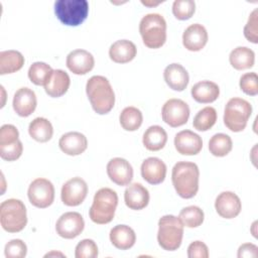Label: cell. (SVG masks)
<instances>
[{
    "instance_id": "obj_1",
    "label": "cell",
    "mask_w": 258,
    "mask_h": 258,
    "mask_svg": "<svg viewBox=\"0 0 258 258\" xmlns=\"http://www.w3.org/2000/svg\"><path fill=\"white\" fill-rule=\"evenodd\" d=\"M86 93L96 113L104 115L113 109L115 93L107 78L103 76L91 77L86 85Z\"/></svg>"
},
{
    "instance_id": "obj_2",
    "label": "cell",
    "mask_w": 258,
    "mask_h": 258,
    "mask_svg": "<svg viewBox=\"0 0 258 258\" xmlns=\"http://www.w3.org/2000/svg\"><path fill=\"white\" fill-rule=\"evenodd\" d=\"M200 170L196 163L178 161L171 172V180L176 194L182 199L194 198L199 190Z\"/></svg>"
},
{
    "instance_id": "obj_3",
    "label": "cell",
    "mask_w": 258,
    "mask_h": 258,
    "mask_svg": "<svg viewBox=\"0 0 258 258\" xmlns=\"http://www.w3.org/2000/svg\"><path fill=\"white\" fill-rule=\"evenodd\" d=\"M118 205V196L115 190L109 187L100 188L94 196L93 204L89 211L90 219L99 225L110 223Z\"/></svg>"
},
{
    "instance_id": "obj_4",
    "label": "cell",
    "mask_w": 258,
    "mask_h": 258,
    "mask_svg": "<svg viewBox=\"0 0 258 258\" xmlns=\"http://www.w3.org/2000/svg\"><path fill=\"white\" fill-rule=\"evenodd\" d=\"M139 32L148 48H159L166 41V21L158 13H148L140 20Z\"/></svg>"
},
{
    "instance_id": "obj_5",
    "label": "cell",
    "mask_w": 258,
    "mask_h": 258,
    "mask_svg": "<svg viewBox=\"0 0 258 258\" xmlns=\"http://www.w3.org/2000/svg\"><path fill=\"white\" fill-rule=\"evenodd\" d=\"M183 225L179 218L173 215H165L158 221L157 242L166 251L177 250L182 242Z\"/></svg>"
},
{
    "instance_id": "obj_6",
    "label": "cell",
    "mask_w": 258,
    "mask_h": 258,
    "mask_svg": "<svg viewBox=\"0 0 258 258\" xmlns=\"http://www.w3.org/2000/svg\"><path fill=\"white\" fill-rule=\"evenodd\" d=\"M0 223L9 233L22 231L27 224V214L24 204L17 199H9L0 205Z\"/></svg>"
},
{
    "instance_id": "obj_7",
    "label": "cell",
    "mask_w": 258,
    "mask_h": 258,
    "mask_svg": "<svg viewBox=\"0 0 258 258\" xmlns=\"http://www.w3.org/2000/svg\"><path fill=\"white\" fill-rule=\"evenodd\" d=\"M54 13L62 24L78 26L88 16L89 2L87 0H57L54 2Z\"/></svg>"
},
{
    "instance_id": "obj_8",
    "label": "cell",
    "mask_w": 258,
    "mask_h": 258,
    "mask_svg": "<svg viewBox=\"0 0 258 258\" xmlns=\"http://www.w3.org/2000/svg\"><path fill=\"white\" fill-rule=\"evenodd\" d=\"M252 114L251 104L241 98H232L228 101L224 111V124L233 132H241Z\"/></svg>"
},
{
    "instance_id": "obj_9",
    "label": "cell",
    "mask_w": 258,
    "mask_h": 258,
    "mask_svg": "<svg viewBox=\"0 0 258 258\" xmlns=\"http://www.w3.org/2000/svg\"><path fill=\"white\" fill-rule=\"evenodd\" d=\"M27 196L31 205L39 209H45L53 203V184L46 178H35L28 186Z\"/></svg>"
},
{
    "instance_id": "obj_10",
    "label": "cell",
    "mask_w": 258,
    "mask_h": 258,
    "mask_svg": "<svg viewBox=\"0 0 258 258\" xmlns=\"http://www.w3.org/2000/svg\"><path fill=\"white\" fill-rule=\"evenodd\" d=\"M162 120L170 127L184 125L189 118V107L180 99L167 100L161 110Z\"/></svg>"
},
{
    "instance_id": "obj_11",
    "label": "cell",
    "mask_w": 258,
    "mask_h": 258,
    "mask_svg": "<svg viewBox=\"0 0 258 258\" xmlns=\"http://www.w3.org/2000/svg\"><path fill=\"white\" fill-rule=\"evenodd\" d=\"M88 194L87 182L79 176L73 177L63 183L60 191L61 202L68 207L81 205Z\"/></svg>"
},
{
    "instance_id": "obj_12",
    "label": "cell",
    "mask_w": 258,
    "mask_h": 258,
    "mask_svg": "<svg viewBox=\"0 0 258 258\" xmlns=\"http://www.w3.org/2000/svg\"><path fill=\"white\" fill-rule=\"evenodd\" d=\"M85 228V221L80 213L68 212L62 214L55 224L57 235L64 239L78 237Z\"/></svg>"
},
{
    "instance_id": "obj_13",
    "label": "cell",
    "mask_w": 258,
    "mask_h": 258,
    "mask_svg": "<svg viewBox=\"0 0 258 258\" xmlns=\"http://www.w3.org/2000/svg\"><path fill=\"white\" fill-rule=\"evenodd\" d=\"M107 174L114 183L128 185L133 178V168L126 159L115 157L107 164Z\"/></svg>"
},
{
    "instance_id": "obj_14",
    "label": "cell",
    "mask_w": 258,
    "mask_h": 258,
    "mask_svg": "<svg viewBox=\"0 0 258 258\" xmlns=\"http://www.w3.org/2000/svg\"><path fill=\"white\" fill-rule=\"evenodd\" d=\"M215 209L224 219L236 218L242 210L241 200L233 191H223L215 201Z\"/></svg>"
},
{
    "instance_id": "obj_15",
    "label": "cell",
    "mask_w": 258,
    "mask_h": 258,
    "mask_svg": "<svg viewBox=\"0 0 258 258\" xmlns=\"http://www.w3.org/2000/svg\"><path fill=\"white\" fill-rule=\"evenodd\" d=\"M174 147L182 155H196L203 148V140L199 134L190 130H182L174 137Z\"/></svg>"
},
{
    "instance_id": "obj_16",
    "label": "cell",
    "mask_w": 258,
    "mask_h": 258,
    "mask_svg": "<svg viewBox=\"0 0 258 258\" xmlns=\"http://www.w3.org/2000/svg\"><path fill=\"white\" fill-rule=\"evenodd\" d=\"M68 69L75 75H86L95 66V59L91 52L86 49H75L71 51L66 60Z\"/></svg>"
},
{
    "instance_id": "obj_17",
    "label": "cell",
    "mask_w": 258,
    "mask_h": 258,
    "mask_svg": "<svg viewBox=\"0 0 258 258\" xmlns=\"http://www.w3.org/2000/svg\"><path fill=\"white\" fill-rule=\"evenodd\" d=\"M209 39L207 29L200 23H194L185 28L182 34V44L190 51H199L205 47Z\"/></svg>"
},
{
    "instance_id": "obj_18",
    "label": "cell",
    "mask_w": 258,
    "mask_h": 258,
    "mask_svg": "<svg viewBox=\"0 0 258 258\" xmlns=\"http://www.w3.org/2000/svg\"><path fill=\"white\" fill-rule=\"evenodd\" d=\"M13 109L20 117H28L31 115L37 105L35 93L29 88H20L13 97Z\"/></svg>"
},
{
    "instance_id": "obj_19",
    "label": "cell",
    "mask_w": 258,
    "mask_h": 258,
    "mask_svg": "<svg viewBox=\"0 0 258 258\" xmlns=\"http://www.w3.org/2000/svg\"><path fill=\"white\" fill-rule=\"evenodd\" d=\"M141 175L150 184L161 183L166 176V165L157 157H148L141 164Z\"/></svg>"
},
{
    "instance_id": "obj_20",
    "label": "cell",
    "mask_w": 258,
    "mask_h": 258,
    "mask_svg": "<svg viewBox=\"0 0 258 258\" xmlns=\"http://www.w3.org/2000/svg\"><path fill=\"white\" fill-rule=\"evenodd\" d=\"M163 78L167 86L174 91H183L189 82L187 71L179 63L168 64L163 72Z\"/></svg>"
},
{
    "instance_id": "obj_21",
    "label": "cell",
    "mask_w": 258,
    "mask_h": 258,
    "mask_svg": "<svg viewBox=\"0 0 258 258\" xmlns=\"http://www.w3.org/2000/svg\"><path fill=\"white\" fill-rule=\"evenodd\" d=\"M60 150L72 156L82 154L88 147L87 137L81 132H68L63 134L58 141Z\"/></svg>"
},
{
    "instance_id": "obj_22",
    "label": "cell",
    "mask_w": 258,
    "mask_h": 258,
    "mask_svg": "<svg viewBox=\"0 0 258 258\" xmlns=\"http://www.w3.org/2000/svg\"><path fill=\"white\" fill-rule=\"evenodd\" d=\"M126 206L135 211L144 209L149 203V192L141 183L134 182L129 184L124 192Z\"/></svg>"
},
{
    "instance_id": "obj_23",
    "label": "cell",
    "mask_w": 258,
    "mask_h": 258,
    "mask_svg": "<svg viewBox=\"0 0 258 258\" xmlns=\"http://www.w3.org/2000/svg\"><path fill=\"white\" fill-rule=\"evenodd\" d=\"M70 85L71 79L68 73L62 70H53L49 80L44 86V91L49 97L58 98L67 93Z\"/></svg>"
},
{
    "instance_id": "obj_24",
    "label": "cell",
    "mask_w": 258,
    "mask_h": 258,
    "mask_svg": "<svg viewBox=\"0 0 258 258\" xmlns=\"http://www.w3.org/2000/svg\"><path fill=\"white\" fill-rule=\"evenodd\" d=\"M137 53L136 45L127 39L115 41L109 48L110 58L117 63H126L131 61Z\"/></svg>"
},
{
    "instance_id": "obj_25",
    "label": "cell",
    "mask_w": 258,
    "mask_h": 258,
    "mask_svg": "<svg viewBox=\"0 0 258 258\" xmlns=\"http://www.w3.org/2000/svg\"><path fill=\"white\" fill-rule=\"evenodd\" d=\"M190 94L194 100L198 103L209 104L218 99L220 88L212 81H201L192 86Z\"/></svg>"
},
{
    "instance_id": "obj_26",
    "label": "cell",
    "mask_w": 258,
    "mask_h": 258,
    "mask_svg": "<svg viewBox=\"0 0 258 258\" xmlns=\"http://www.w3.org/2000/svg\"><path fill=\"white\" fill-rule=\"evenodd\" d=\"M111 243L120 250H127L134 246L136 234L132 228L127 225H117L110 231Z\"/></svg>"
},
{
    "instance_id": "obj_27",
    "label": "cell",
    "mask_w": 258,
    "mask_h": 258,
    "mask_svg": "<svg viewBox=\"0 0 258 258\" xmlns=\"http://www.w3.org/2000/svg\"><path fill=\"white\" fill-rule=\"evenodd\" d=\"M167 141L166 131L158 125L150 126L143 134L142 142L146 149L150 151H158L162 149Z\"/></svg>"
},
{
    "instance_id": "obj_28",
    "label": "cell",
    "mask_w": 258,
    "mask_h": 258,
    "mask_svg": "<svg viewBox=\"0 0 258 258\" xmlns=\"http://www.w3.org/2000/svg\"><path fill=\"white\" fill-rule=\"evenodd\" d=\"M229 60L235 70H247L254 66L255 53L247 46H238L231 51Z\"/></svg>"
},
{
    "instance_id": "obj_29",
    "label": "cell",
    "mask_w": 258,
    "mask_h": 258,
    "mask_svg": "<svg viewBox=\"0 0 258 258\" xmlns=\"http://www.w3.org/2000/svg\"><path fill=\"white\" fill-rule=\"evenodd\" d=\"M24 64V56L21 52L13 49L0 52V75L13 74Z\"/></svg>"
},
{
    "instance_id": "obj_30",
    "label": "cell",
    "mask_w": 258,
    "mask_h": 258,
    "mask_svg": "<svg viewBox=\"0 0 258 258\" xmlns=\"http://www.w3.org/2000/svg\"><path fill=\"white\" fill-rule=\"evenodd\" d=\"M28 133L30 137L37 142H47L52 137L53 128L46 118L37 117L30 122Z\"/></svg>"
},
{
    "instance_id": "obj_31",
    "label": "cell",
    "mask_w": 258,
    "mask_h": 258,
    "mask_svg": "<svg viewBox=\"0 0 258 258\" xmlns=\"http://www.w3.org/2000/svg\"><path fill=\"white\" fill-rule=\"evenodd\" d=\"M120 124L122 128L126 131H135L137 130L143 121L142 113L136 107H126L122 110L119 117Z\"/></svg>"
},
{
    "instance_id": "obj_32",
    "label": "cell",
    "mask_w": 258,
    "mask_h": 258,
    "mask_svg": "<svg viewBox=\"0 0 258 258\" xmlns=\"http://www.w3.org/2000/svg\"><path fill=\"white\" fill-rule=\"evenodd\" d=\"M233 148V142L229 135L224 133H217L209 141L210 152L217 157L226 156L231 152Z\"/></svg>"
},
{
    "instance_id": "obj_33",
    "label": "cell",
    "mask_w": 258,
    "mask_h": 258,
    "mask_svg": "<svg viewBox=\"0 0 258 258\" xmlns=\"http://www.w3.org/2000/svg\"><path fill=\"white\" fill-rule=\"evenodd\" d=\"M217 121V111L213 107H205L200 110L194 118L192 126L198 131L210 130Z\"/></svg>"
},
{
    "instance_id": "obj_34",
    "label": "cell",
    "mask_w": 258,
    "mask_h": 258,
    "mask_svg": "<svg viewBox=\"0 0 258 258\" xmlns=\"http://www.w3.org/2000/svg\"><path fill=\"white\" fill-rule=\"evenodd\" d=\"M52 72L53 70L47 63L43 61H35L29 67L28 78L34 85L44 87Z\"/></svg>"
},
{
    "instance_id": "obj_35",
    "label": "cell",
    "mask_w": 258,
    "mask_h": 258,
    "mask_svg": "<svg viewBox=\"0 0 258 258\" xmlns=\"http://www.w3.org/2000/svg\"><path fill=\"white\" fill-rule=\"evenodd\" d=\"M178 218L183 227L197 228L203 224L205 214L201 208L197 206H188L179 212Z\"/></svg>"
},
{
    "instance_id": "obj_36",
    "label": "cell",
    "mask_w": 258,
    "mask_h": 258,
    "mask_svg": "<svg viewBox=\"0 0 258 258\" xmlns=\"http://www.w3.org/2000/svg\"><path fill=\"white\" fill-rule=\"evenodd\" d=\"M196 11V3L192 0H175L172 4V13L179 20L189 19Z\"/></svg>"
},
{
    "instance_id": "obj_37",
    "label": "cell",
    "mask_w": 258,
    "mask_h": 258,
    "mask_svg": "<svg viewBox=\"0 0 258 258\" xmlns=\"http://www.w3.org/2000/svg\"><path fill=\"white\" fill-rule=\"evenodd\" d=\"M98 253V246L92 239L80 241L75 250L76 258H96Z\"/></svg>"
},
{
    "instance_id": "obj_38",
    "label": "cell",
    "mask_w": 258,
    "mask_h": 258,
    "mask_svg": "<svg viewBox=\"0 0 258 258\" xmlns=\"http://www.w3.org/2000/svg\"><path fill=\"white\" fill-rule=\"evenodd\" d=\"M240 89L249 96H256L258 94V77L257 74L246 73L240 78Z\"/></svg>"
},
{
    "instance_id": "obj_39",
    "label": "cell",
    "mask_w": 258,
    "mask_h": 258,
    "mask_svg": "<svg viewBox=\"0 0 258 258\" xmlns=\"http://www.w3.org/2000/svg\"><path fill=\"white\" fill-rule=\"evenodd\" d=\"M27 246L20 239H13L5 245L4 254L6 258H23L26 256Z\"/></svg>"
},
{
    "instance_id": "obj_40",
    "label": "cell",
    "mask_w": 258,
    "mask_h": 258,
    "mask_svg": "<svg viewBox=\"0 0 258 258\" xmlns=\"http://www.w3.org/2000/svg\"><path fill=\"white\" fill-rule=\"evenodd\" d=\"M244 36L252 43H258V9H254L244 26Z\"/></svg>"
},
{
    "instance_id": "obj_41",
    "label": "cell",
    "mask_w": 258,
    "mask_h": 258,
    "mask_svg": "<svg viewBox=\"0 0 258 258\" xmlns=\"http://www.w3.org/2000/svg\"><path fill=\"white\" fill-rule=\"evenodd\" d=\"M22 151L23 145L19 139L11 144L0 146V156L2 159L7 161H14L18 159L21 156Z\"/></svg>"
},
{
    "instance_id": "obj_42",
    "label": "cell",
    "mask_w": 258,
    "mask_h": 258,
    "mask_svg": "<svg viewBox=\"0 0 258 258\" xmlns=\"http://www.w3.org/2000/svg\"><path fill=\"white\" fill-rule=\"evenodd\" d=\"M18 137H19V132L14 125L5 124V125L1 126V128H0V146L11 144V143L17 141L19 139Z\"/></svg>"
},
{
    "instance_id": "obj_43",
    "label": "cell",
    "mask_w": 258,
    "mask_h": 258,
    "mask_svg": "<svg viewBox=\"0 0 258 258\" xmlns=\"http://www.w3.org/2000/svg\"><path fill=\"white\" fill-rule=\"evenodd\" d=\"M188 258H208L209 248L202 241H194L187 247Z\"/></svg>"
},
{
    "instance_id": "obj_44",
    "label": "cell",
    "mask_w": 258,
    "mask_h": 258,
    "mask_svg": "<svg viewBox=\"0 0 258 258\" xmlns=\"http://www.w3.org/2000/svg\"><path fill=\"white\" fill-rule=\"evenodd\" d=\"M238 258H256L258 257V247L252 243L242 244L237 253Z\"/></svg>"
},
{
    "instance_id": "obj_45",
    "label": "cell",
    "mask_w": 258,
    "mask_h": 258,
    "mask_svg": "<svg viewBox=\"0 0 258 258\" xmlns=\"http://www.w3.org/2000/svg\"><path fill=\"white\" fill-rule=\"evenodd\" d=\"M66 257L64 254H62L61 252H56V251H51V252H48L44 255V257Z\"/></svg>"
},
{
    "instance_id": "obj_46",
    "label": "cell",
    "mask_w": 258,
    "mask_h": 258,
    "mask_svg": "<svg viewBox=\"0 0 258 258\" xmlns=\"http://www.w3.org/2000/svg\"><path fill=\"white\" fill-rule=\"evenodd\" d=\"M162 1H156V2H152V1H141V3L145 6L148 7H152V6H157L158 4H160Z\"/></svg>"
},
{
    "instance_id": "obj_47",
    "label": "cell",
    "mask_w": 258,
    "mask_h": 258,
    "mask_svg": "<svg viewBox=\"0 0 258 258\" xmlns=\"http://www.w3.org/2000/svg\"><path fill=\"white\" fill-rule=\"evenodd\" d=\"M256 225H257V222H254L253 223V225H252V229H251V231H252V234H253V236L256 238L257 237V233H256Z\"/></svg>"
},
{
    "instance_id": "obj_48",
    "label": "cell",
    "mask_w": 258,
    "mask_h": 258,
    "mask_svg": "<svg viewBox=\"0 0 258 258\" xmlns=\"http://www.w3.org/2000/svg\"><path fill=\"white\" fill-rule=\"evenodd\" d=\"M1 92H2V97H3V103H2V105H1V107H3L4 106V100H5V91H4V88H3V86H1Z\"/></svg>"
}]
</instances>
